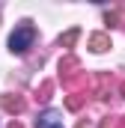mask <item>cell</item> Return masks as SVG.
Instances as JSON below:
<instances>
[{"mask_svg":"<svg viewBox=\"0 0 125 128\" xmlns=\"http://www.w3.org/2000/svg\"><path fill=\"white\" fill-rule=\"evenodd\" d=\"M33 39H36V30H33L30 24H21L18 30L9 36V51H12V54H24L33 45Z\"/></svg>","mask_w":125,"mask_h":128,"instance_id":"1","label":"cell"},{"mask_svg":"<svg viewBox=\"0 0 125 128\" xmlns=\"http://www.w3.org/2000/svg\"><path fill=\"white\" fill-rule=\"evenodd\" d=\"M36 128H62V119L57 110H45L39 119H36Z\"/></svg>","mask_w":125,"mask_h":128,"instance_id":"2","label":"cell"},{"mask_svg":"<svg viewBox=\"0 0 125 128\" xmlns=\"http://www.w3.org/2000/svg\"><path fill=\"white\" fill-rule=\"evenodd\" d=\"M3 110H9V113H21V110H24V98L6 96V98H3Z\"/></svg>","mask_w":125,"mask_h":128,"instance_id":"3","label":"cell"},{"mask_svg":"<svg viewBox=\"0 0 125 128\" xmlns=\"http://www.w3.org/2000/svg\"><path fill=\"white\" fill-rule=\"evenodd\" d=\"M90 48H92V51H107V48H110V36H104V33H95L92 39H90Z\"/></svg>","mask_w":125,"mask_h":128,"instance_id":"4","label":"cell"},{"mask_svg":"<svg viewBox=\"0 0 125 128\" xmlns=\"http://www.w3.org/2000/svg\"><path fill=\"white\" fill-rule=\"evenodd\" d=\"M74 39H78V30H68V33H66V36L60 39V45H72Z\"/></svg>","mask_w":125,"mask_h":128,"instance_id":"5","label":"cell"},{"mask_svg":"<svg viewBox=\"0 0 125 128\" xmlns=\"http://www.w3.org/2000/svg\"><path fill=\"white\" fill-rule=\"evenodd\" d=\"M80 101H84V98H78V96H72V98H68V107H72V110H78V107H80Z\"/></svg>","mask_w":125,"mask_h":128,"instance_id":"6","label":"cell"},{"mask_svg":"<svg viewBox=\"0 0 125 128\" xmlns=\"http://www.w3.org/2000/svg\"><path fill=\"white\" fill-rule=\"evenodd\" d=\"M119 128H125V116H119Z\"/></svg>","mask_w":125,"mask_h":128,"instance_id":"7","label":"cell"},{"mask_svg":"<svg viewBox=\"0 0 125 128\" xmlns=\"http://www.w3.org/2000/svg\"><path fill=\"white\" fill-rule=\"evenodd\" d=\"M9 128H21V122H12V125H9Z\"/></svg>","mask_w":125,"mask_h":128,"instance_id":"8","label":"cell"},{"mask_svg":"<svg viewBox=\"0 0 125 128\" xmlns=\"http://www.w3.org/2000/svg\"><path fill=\"white\" fill-rule=\"evenodd\" d=\"M122 92H125V84H122Z\"/></svg>","mask_w":125,"mask_h":128,"instance_id":"9","label":"cell"}]
</instances>
